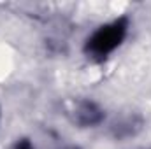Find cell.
Listing matches in <instances>:
<instances>
[{"instance_id": "cell-4", "label": "cell", "mask_w": 151, "mask_h": 149, "mask_svg": "<svg viewBox=\"0 0 151 149\" xmlns=\"http://www.w3.org/2000/svg\"><path fill=\"white\" fill-rule=\"evenodd\" d=\"M72 149H76V148H72Z\"/></svg>"}, {"instance_id": "cell-1", "label": "cell", "mask_w": 151, "mask_h": 149, "mask_svg": "<svg viewBox=\"0 0 151 149\" xmlns=\"http://www.w3.org/2000/svg\"><path fill=\"white\" fill-rule=\"evenodd\" d=\"M127 32H128V19L121 16L111 23L99 27L86 40L84 51L91 58L104 60L121 46V42L127 37Z\"/></svg>"}, {"instance_id": "cell-3", "label": "cell", "mask_w": 151, "mask_h": 149, "mask_svg": "<svg viewBox=\"0 0 151 149\" xmlns=\"http://www.w3.org/2000/svg\"><path fill=\"white\" fill-rule=\"evenodd\" d=\"M12 149H34V146H32V142L28 139H21Z\"/></svg>"}, {"instance_id": "cell-2", "label": "cell", "mask_w": 151, "mask_h": 149, "mask_svg": "<svg viewBox=\"0 0 151 149\" xmlns=\"http://www.w3.org/2000/svg\"><path fill=\"white\" fill-rule=\"evenodd\" d=\"M102 119H104L102 109L90 100H83L76 104V107L72 109V121L79 126H95Z\"/></svg>"}]
</instances>
